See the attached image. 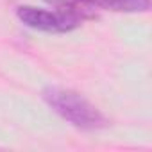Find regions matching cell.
<instances>
[{"mask_svg":"<svg viewBox=\"0 0 152 152\" xmlns=\"http://www.w3.org/2000/svg\"><path fill=\"white\" fill-rule=\"evenodd\" d=\"M43 100L66 122L83 131H97L107 127V118L81 93L64 88L43 90Z\"/></svg>","mask_w":152,"mask_h":152,"instance_id":"1","label":"cell"},{"mask_svg":"<svg viewBox=\"0 0 152 152\" xmlns=\"http://www.w3.org/2000/svg\"><path fill=\"white\" fill-rule=\"evenodd\" d=\"M20 22H23L27 27L43 31V32H70L73 29H77L83 22L77 20L75 16L64 13V11H48V9H39L32 6H22L16 11Z\"/></svg>","mask_w":152,"mask_h":152,"instance_id":"2","label":"cell"},{"mask_svg":"<svg viewBox=\"0 0 152 152\" xmlns=\"http://www.w3.org/2000/svg\"><path fill=\"white\" fill-rule=\"evenodd\" d=\"M47 2L54 4L59 11H64L81 22L95 16V4L91 0H47Z\"/></svg>","mask_w":152,"mask_h":152,"instance_id":"3","label":"cell"},{"mask_svg":"<svg viewBox=\"0 0 152 152\" xmlns=\"http://www.w3.org/2000/svg\"><path fill=\"white\" fill-rule=\"evenodd\" d=\"M95 7L115 13H145L150 9V0H91Z\"/></svg>","mask_w":152,"mask_h":152,"instance_id":"4","label":"cell"}]
</instances>
